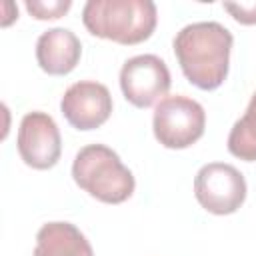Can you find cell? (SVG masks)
Instances as JSON below:
<instances>
[{"label":"cell","mask_w":256,"mask_h":256,"mask_svg":"<svg viewBox=\"0 0 256 256\" xmlns=\"http://www.w3.org/2000/svg\"><path fill=\"white\" fill-rule=\"evenodd\" d=\"M228 150L244 162H256V92L228 134Z\"/></svg>","instance_id":"8fae6325"},{"label":"cell","mask_w":256,"mask_h":256,"mask_svg":"<svg viewBox=\"0 0 256 256\" xmlns=\"http://www.w3.org/2000/svg\"><path fill=\"white\" fill-rule=\"evenodd\" d=\"M26 10L36 18V20H54V18H60L64 16L72 2L70 0H52V2H46V0H26Z\"/></svg>","instance_id":"7c38bea8"},{"label":"cell","mask_w":256,"mask_h":256,"mask_svg":"<svg viewBox=\"0 0 256 256\" xmlns=\"http://www.w3.org/2000/svg\"><path fill=\"white\" fill-rule=\"evenodd\" d=\"M224 10L240 24H256V0L250 2H224Z\"/></svg>","instance_id":"4fadbf2b"},{"label":"cell","mask_w":256,"mask_h":256,"mask_svg":"<svg viewBox=\"0 0 256 256\" xmlns=\"http://www.w3.org/2000/svg\"><path fill=\"white\" fill-rule=\"evenodd\" d=\"M232 32L220 22H194L174 36V54L190 84L216 90L228 76Z\"/></svg>","instance_id":"6da1fadb"},{"label":"cell","mask_w":256,"mask_h":256,"mask_svg":"<svg viewBox=\"0 0 256 256\" xmlns=\"http://www.w3.org/2000/svg\"><path fill=\"white\" fill-rule=\"evenodd\" d=\"M82 56L78 36L68 28H50L40 34L36 42L38 66L50 76L70 74Z\"/></svg>","instance_id":"9c48e42d"},{"label":"cell","mask_w":256,"mask_h":256,"mask_svg":"<svg viewBox=\"0 0 256 256\" xmlns=\"http://www.w3.org/2000/svg\"><path fill=\"white\" fill-rule=\"evenodd\" d=\"M72 178L84 192L106 204L128 200L136 186L120 156L104 144H88L78 150L72 162Z\"/></svg>","instance_id":"3957f363"},{"label":"cell","mask_w":256,"mask_h":256,"mask_svg":"<svg viewBox=\"0 0 256 256\" xmlns=\"http://www.w3.org/2000/svg\"><path fill=\"white\" fill-rule=\"evenodd\" d=\"M60 110L76 130H94L110 118L112 96L104 84L80 80L66 88L60 100Z\"/></svg>","instance_id":"ba28073f"},{"label":"cell","mask_w":256,"mask_h":256,"mask_svg":"<svg viewBox=\"0 0 256 256\" xmlns=\"http://www.w3.org/2000/svg\"><path fill=\"white\" fill-rule=\"evenodd\" d=\"M152 128L156 140L164 148L182 150L202 138L206 128V112L200 102L188 96H164L154 108Z\"/></svg>","instance_id":"277c9868"},{"label":"cell","mask_w":256,"mask_h":256,"mask_svg":"<svg viewBox=\"0 0 256 256\" xmlns=\"http://www.w3.org/2000/svg\"><path fill=\"white\" fill-rule=\"evenodd\" d=\"M82 22L92 36L132 46L152 36L158 12L152 0H88Z\"/></svg>","instance_id":"7a4b0ae2"},{"label":"cell","mask_w":256,"mask_h":256,"mask_svg":"<svg viewBox=\"0 0 256 256\" xmlns=\"http://www.w3.org/2000/svg\"><path fill=\"white\" fill-rule=\"evenodd\" d=\"M120 88L130 104L148 108L170 90V70L156 54L132 56L122 64Z\"/></svg>","instance_id":"8992f818"},{"label":"cell","mask_w":256,"mask_h":256,"mask_svg":"<svg viewBox=\"0 0 256 256\" xmlns=\"http://www.w3.org/2000/svg\"><path fill=\"white\" fill-rule=\"evenodd\" d=\"M18 154L26 166L36 170L52 168L62 154V138L54 118L46 112H28L20 120Z\"/></svg>","instance_id":"52a82bcc"},{"label":"cell","mask_w":256,"mask_h":256,"mask_svg":"<svg viewBox=\"0 0 256 256\" xmlns=\"http://www.w3.org/2000/svg\"><path fill=\"white\" fill-rule=\"evenodd\" d=\"M194 196L210 214H234L246 200V180L232 164L210 162L194 176Z\"/></svg>","instance_id":"5b68a950"},{"label":"cell","mask_w":256,"mask_h":256,"mask_svg":"<svg viewBox=\"0 0 256 256\" xmlns=\"http://www.w3.org/2000/svg\"><path fill=\"white\" fill-rule=\"evenodd\" d=\"M34 256H94V252L74 224L48 222L36 234Z\"/></svg>","instance_id":"30bf717a"}]
</instances>
